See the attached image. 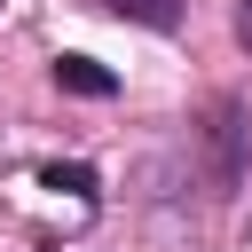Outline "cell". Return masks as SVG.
Wrapping results in <instances>:
<instances>
[{"instance_id": "cell-1", "label": "cell", "mask_w": 252, "mask_h": 252, "mask_svg": "<svg viewBox=\"0 0 252 252\" xmlns=\"http://www.w3.org/2000/svg\"><path fill=\"white\" fill-rule=\"evenodd\" d=\"M244 158H252L244 102H236V94H220V102L205 110V181H213V197H228V189L244 181Z\"/></svg>"}, {"instance_id": "cell-2", "label": "cell", "mask_w": 252, "mask_h": 252, "mask_svg": "<svg viewBox=\"0 0 252 252\" xmlns=\"http://www.w3.org/2000/svg\"><path fill=\"white\" fill-rule=\"evenodd\" d=\"M110 16H126V24H142V32H173L181 24V0H102Z\"/></svg>"}, {"instance_id": "cell-3", "label": "cell", "mask_w": 252, "mask_h": 252, "mask_svg": "<svg viewBox=\"0 0 252 252\" xmlns=\"http://www.w3.org/2000/svg\"><path fill=\"white\" fill-rule=\"evenodd\" d=\"M55 87H71V94H110L118 79H110L102 63H87V55H63V63H55Z\"/></svg>"}, {"instance_id": "cell-4", "label": "cell", "mask_w": 252, "mask_h": 252, "mask_svg": "<svg viewBox=\"0 0 252 252\" xmlns=\"http://www.w3.org/2000/svg\"><path fill=\"white\" fill-rule=\"evenodd\" d=\"M236 32H244V39H252V0H236Z\"/></svg>"}]
</instances>
